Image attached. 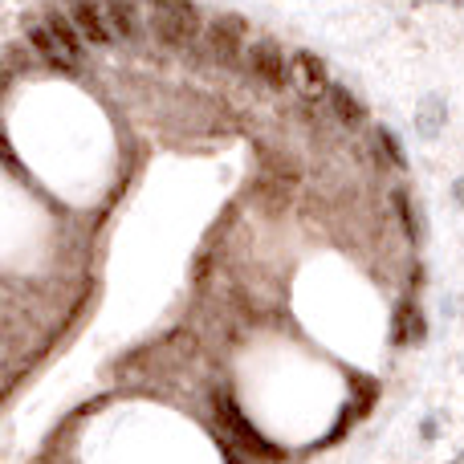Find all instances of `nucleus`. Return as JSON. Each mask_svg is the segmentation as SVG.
I'll return each instance as SVG.
<instances>
[{
  "mask_svg": "<svg viewBox=\"0 0 464 464\" xmlns=\"http://www.w3.org/2000/svg\"><path fill=\"white\" fill-rule=\"evenodd\" d=\"M245 16H217V21L208 24V33H204V53H208L212 65H220V70H232V65L245 62Z\"/></svg>",
  "mask_w": 464,
  "mask_h": 464,
  "instance_id": "3",
  "label": "nucleus"
},
{
  "mask_svg": "<svg viewBox=\"0 0 464 464\" xmlns=\"http://www.w3.org/2000/svg\"><path fill=\"white\" fill-rule=\"evenodd\" d=\"M225 460H228V464H240V457H237V444H225Z\"/></svg>",
  "mask_w": 464,
  "mask_h": 464,
  "instance_id": "12",
  "label": "nucleus"
},
{
  "mask_svg": "<svg viewBox=\"0 0 464 464\" xmlns=\"http://www.w3.org/2000/svg\"><path fill=\"white\" fill-rule=\"evenodd\" d=\"M217 411H220V424H225L228 432H232V440H240L248 452H256V457H265V460H273V457H277V452H273V444L265 440V436L256 432L253 424H248V420H245V411L237 408V400H232L228 392H217Z\"/></svg>",
  "mask_w": 464,
  "mask_h": 464,
  "instance_id": "5",
  "label": "nucleus"
},
{
  "mask_svg": "<svg viewBox=\"0 0 464 464\" xmlns=\"http://www.w3.org/2000/svg\"><path fill=\"white\" fill-rule=\"evenodd\" d=\"M392 338H395V346H411L424 338V318H420L416 305H400V310H395V334Z\"/></svg>",
  "mask_w": 464,
  "mask_h": 464,
  "instance_id": "10",
  "label": "nucleus"
},
{
  "mask_svg": "<svg viewBox=\"0 0 464 464\" xmlns=\"http://www.w3.org/2000/svg\"><path fill=\"white\" fill-rule=\"evenodd\" d=\"M326 94H330V111L343 119V127L354 130V127H362V122H367V106H362L346 86H330Z\"/></svg>",
  "mask_w": 464,
  "mask_h": 464,
  "instance_id": "9",
  "label": "nucleus"
},
{
  "mask_svg": "<svg viewBox=\"0 0 464 464\" xmlns=\"http://www.w3.org/2000/svg\"><path fill=\"white\" fill-rule=\"evenodd\" d=\"M0 163H8V168H16L13 151H8V139H5V130H0Z\"/></svg>",
  "mask_w": 464,
  "mask_h": 464,
  "instance_id": "11",
  "label": "nucleus"
},
{
  "mask_svg": "<svg viewBox=\"0 0 464 464\" xmlns=\"http://www.w3.org/2000/svg\"><path fill=\"white\" fill-rule=\"evenodd\" d=\"M70 21H73V29H78V37L90 41V45H111L114 41L111 24H106V8L98 5V0H73Z\"/></svg>",
  "mask_w": 464,
  "mask_h": 464,
  "instance_id": "7",
  "label": "nucleus"
},
{
  "mask_svg": "<svg viewBox=\"0 0 464 464\" xmlns=\"http://www.w3.org/2000/svg\"><path fill=\"white\" fill-rule=\"evenodd\" d=\"M29 45L37 49V57L45 65H53V70H78V62H82V37L70 16H62V13H49L41 24H33Z\"/></svg>",
  "mask_w": 464,
  "mask_h": 464,
  "instance_id": "1",
  "label": "nucleus"
},
{
  "mask_svg": "<svg viewBox=\"0 0 464 464\" xmlns=\"http://www.w3.org/2000/svg\"><path fill=\"white\" fill-rule=\"evenodd\" d=\"M106 24H111L114 41H139V29H143V21H139V5L135 0H106Z\"/></svg>",
  "mask_w": 464,
  "mask_h": 464,
  "instance_id": "8",
  "label": "nucleus"
},
{
  "mask_svg": "<svg viewBox=\"0 0 464 464\" xmlns=\"http://www.w3.org/2000/svg\"><path fill=\"white\" fill-rule=\"evenodd\" d=\"M151 5V29L168 49H188L200 37L204 21L192 0H147Z\"/></svg>",
  "mask_w": 464,
  "mask_h": 464,
  "instance_id": "2",
  "label": "nucleus"
},
{
  "mask_svg": "<svg viewBox=\"0 0 464 464\" xmlns=\"http://www.w3.org/2000/svg\"><path fill=\"white\" fill-rule=\"evenodd\" d=\"M245 62H248V73H253L265 90H273V94L289 82V57L277 41H269V37L253 41V49L245 53Z\"/></svg>",
  "mask_w": 464,
  "mask_h": 464,
  "instance_id": "4",
  "label": "nucleus"
},
{
  "mask_svg": "<svg viewBox=\"0 0 464 464\" xmlns=\"http://www.w3.org/2000/svg\"><path fill=\"white\" fill-rule=\"evenodd\" d=\"M289 82H294L305 98H322L330 90L326 62H322L318 53H310V49H302V53L289 57Z\"/></svg>",
  "mask_w": 464,
  "mask_h": 464,
  "instance_id": "6",
  "label": "nucleus"
}]
</instances>
